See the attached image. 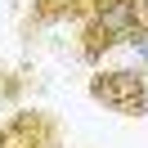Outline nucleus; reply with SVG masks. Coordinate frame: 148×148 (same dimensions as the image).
Here are the masks:
<instances>
[{"mask_svg": "<svg viewBox=\"0 0 148 148\" xmlns=\"http://www.w3.org/2000/svg\"><path fill=\"white\" fill-rule=\"evenodd\" d=\"M144 67H148V54H144Z\"/></svg>", "mask_w": 148, "mask_h": 148, "instance_id": "39448f33", "label": "nucleus"}, {"mask_svg": "<svg viewBox=\"0 0 148 148\" xmlns=\"http://www.w3.org/2000/svg\"><path fill=\"white\" fill-rule=\"evenodd\" d=\"M0 148H58V126L45 112H14L0 126Z\"/></svg>", "mask_w": 148, "mask_h": 148, "instance_id": "7ed1b4c3", "label": "nucleus"}, {"mask_svg": "<svg viewBox=\"0 0 148 148\" xmlns=\"http://www.w3.org/2000/svg\"><path fill=\"white\" fill-rule=\"evenodd\" d=\"M5 94H9V90H0V99H5Z\"/></svg>", "mask_w": 148, "mask_h": 148, "instance_id": "20e7f679", "label": "nucleus"}, {"mask_svg": "<svg viewBox=\"0 0 148 148\" xmlns=\"http://www.w3.org/2000/svg\"><path fill=\"white\" fill-rule=\"evenodd\" d=\"M81 58L99 63L112 45H148V0H85Z\"/></svg>", "mask_w": 148, "mask_h": 148, "instance_id": "f257e3e1", "label": "nucleus"}, {"mask_svg": "<svg viewBox=\"0 0 148 148\" xmlns=\"http://www.w3.org/2000/svg\"><path fill=\"white\" fill-rule=\"evenodd\" d=\"M90 99L112 108V112H121V117H144L148 112V76L135 72V67L94 72L90 76Z\"/></svg>", "mask_w": 148, "mask_h": 148, "instance_id": "f03ea898", "label": "nucleus"}]
</instances>
